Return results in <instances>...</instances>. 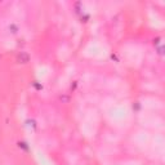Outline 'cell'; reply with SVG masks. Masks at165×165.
I'll use <instances>...</instances> for the list:
<instances>
[{
    "mask_svg": "<svg viewBox=\"0 0 165 165\" xmlns=\"http://www.w3.org/2000/svg\"><path fill=\"white\" fill-rule=\"evenodd\" d=\"M18 58H19L21 62H27V61H28V56H27L26 53H21Z\"/></svg>",
    "mask_w": 165,
    "mask_h": 165,
    "instance_id": "cell-1",
    "label": "cell"
}]
</instances>
